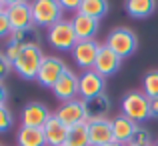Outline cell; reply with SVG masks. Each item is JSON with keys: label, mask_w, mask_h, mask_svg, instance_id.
<instances>
[{"label": "cell", "mask_w": 158, "mask_h": 146, "mask_svg": "<svg viewBox=\"0 0 158 146\" xmlns=\"http://www.w3.org/2000/svg\"><path fill=\"white\" fill-rule=\"evenodd\" d=\"M120 110L132 122H144L146 118H150V98L142 90H130L124 94L122 102H120Z\"/></svg>", "instance_id": "6da1fadb"}, {"label": "cell", "mask_w": 158, "mask_h": 146, "mask_svg": "<svg viewBox=\"0 0 158 146\" xmlns=\"http://www.w3.org/2000/svg\"><path fill=\"white\" fill-rule=\"evenodd\" d=\"M44 60V54H42V48L40 46H24L20 50L18 58L12 62V68L16 70L20 78L24 80H34L36 74L40 70V64Z\"/></svg>", "instance_id": "7a4b0ae2"}, {"label": "cell", "mask_w": 158, "mask_h": 146, "mask_svg": "<svg viewBox=\"0 0 158 146\" xmlns=\"http://www.w3.org/2000/svg\"><path fill=\"white\" fill-rule=\"evenodd\" d=\"M104 44L116 54V56H120L124 60V58L132 56V54L136 52V48H138V38H136L134 30H130V28H126V26H118V28H112L110 30V34H108Z\"/></svg>", "instance_id": "3957f363"}, {"label": "cell", "mask_w": 158, "mask_h": 146, "mask_svg": "<svg viewBox=\"0 0 158 146\" xmlns=\"http://www.w3.org/2000/svg\"><path fill=\"white\" fill-rule=\"evenodd\" d=\"M32 8V20L34 26H44L50 28L52 24H56L58 20L64 18V10H62L58 0H32L30 2Z\"/></svg>", "instance_id": "277c9868"}, {"label": "cell", "mask_w": 158, "mask_h": 146, "mask_svg": "<svg viewBox=\"0 0 158 146\" xmlns=\"http://www.w3.org/2000/svg\"><path fill=\"white\" fill-rule=\"evenodd\" d=\"M46 38L54 50H72L74 44L78 42L70 18H62L50 28H46Z\"/></svg>", "instance_id": "5b68a950"}, {"label": "cell", "mask_w": 158, "mask_h": 146, "mask_svg": "<svg viewBox=\"0 0 158 146\" xmlns=\"http://www.w3.org/2000/svg\"><path fill=\"white\" fill-rule=\"evenodd\" d=\"M54 116L68 128H72V126H76V124H82V122L88 120L86 110H84V100H80V98L62 102L60 106H58V110L54 112Z\"/></svg>", "instance_id": "8992f818"}, {"label": "cell", "mask_w": 158, "mask_h": 146, "mask_svg": "<svg viewBox=\"0 0 158 146\" xmlns=\"http://www.w3.org/2000/svg\"><path fill=\"white\" fill-rule=\"evenodd\" d=\"M64 70H66V64L60 56H52V54L46 56V54H44V60H42V64H40L38 74H36V82H40V84L46 86V88H52L58 82V78L64 74Z\"/></svg>", "instance_id": "52a82bcc"}, {"label": "cell", "mask_w": 158, "mask_h": 146, "mask_svg": "<svg viewBox=\"0 0 158 146\" xmlns=\"http://www.w3.org/2000/svg\"><path fill=\"white\" fill-rule=\"evenodd\" d=\"M104 88H106V78L100 76L94 68L82 70V74L78 76V96H80V100L98 96L104 92Z\"/></svg>", "instance_id": "ba28073f"}, {"label": "cell", "mask_w": 158, "mask_h": 146, "mask_svg": "<svg viewBox=\"0 0 158 146\" xmlns=\"http://www.w3.org/2000/svg\"><path fill=\"white\" fill-rule=\"evenodd\" d=\"M52 116V112L48 110V106L44 102L32 100V102L24 104L22 112H20V122L22 126H30V128H42L48 122V118Z\"/></svg>", "instance_id": "9c48e42d"}, {"label": "cell", "mask_w": 158, "mask_h": 146, "mask_svg": "<svg viewBox=\"0 0 158 146\" xmlns=\"http://www.w3.org/2000/svg\"><path fill=\"white\" fill-rule=\"evenodd\" d=\"M100 46H102V44H98L94 38H90V40H78V42L74 44V48L70 50V52H72L74 62H76V66H80L82 70L94 68V62H96V56H98Z\"/></svg>", "instance_id": "30bf717a"}, {"label": "cell", "mask_w": 158, "mask_h": 146, "mask_svg": "<svg viewBox=\"0 0 158 146\" xmlns=\"http://www.w3.org/2000/svg\"><path fill=\"white\" fill-rule=\"evenodd\" d=\"M6 16L10 20L12 32L14 30H28V28H36L34 20H32V8L30 2H20L14 6H6Z\"/></svg>", "instance_id": "8fae6325"}, {"label": "cell", "mask_w": 158, "mask_h": 146, "mask_svg": "<svg viewBox=\"0 0 158 146\" xmlns=\"http://www.w3.org/2000/svg\"><path fill=\"white\" fill-rule=\"evenodd\" d=\"M88 126L90 146H104L108 142H114L112 136V122L108 118H92L86 122Z\"/></svg>", "instance_id": "7c38bea8"}, {"label": "cell", "mask_w": 158, "mask_h": 146, "mask_svg": "<svg viewBox=\"0 0 158 146\" xmlns=\"http://www.w3.org/2000/svg\"><path fill=\"white\" fill-rule=\"evenodd\" d=\"M52 92H54V96L58 100H62V102L74 100L78 96V76L70 68H66L64 74L58 78V82L52 86Z\"/></svg>", "instance_id": "4fadbf2b"}, {"label": "cell", "mask_w": 158, "mask_h": 146, "mask_svg": "<svg viewBox=\"0 0 158 146\" xmlns=\"http://www.w3.org/2000/svg\"><path fill=\"white\" fill-rule=\"evenodd\" d=\"M120 64H122V58L116 56L106 44H102L100 50H98V56H96V62H94V70H96L100 76H112L120 70Z\"/></svg>", "instance_id": "5bb4252c"}, {"label": "cell", "mask_w": 158, "mask_h": 146, "mask_svg": "<svg viewBox=\"0 0 158 146\" xmlns=\"http://www.w3.org/2000/svg\"><path fill=\"white\" fill-rule=\"evenodd\" d=\"M70 22H72V28H74V32H76L78 40L94 38V34H96L98 28H100V20L90 18V16L80 14V12H74V16L70 18Z\"/></svg>", "instance_id": "9a60e30c"}, {"label": "cell", "mask_w": 158, "mask_h": 146, "mask_svg": "<svg viewBox=\"0 0 158 146\" xmlns=\"http://www.w3.org/2000/svg\"><path fill=\"white\" fill-rule=\"evenodd\" d=\"M44 138H46V146H64L66 144V136H68V126L60 122L56 116H50L48 122L42 126Z\"/></svg>", "instance_id": "2e32d148"}, {"label": "cell", "mask_w": 158, "mask_h": 146, "mask_svg": "<svg viewBox=\"0 0 158 146\" xmlns=\"http://www.w3.org/2000/svg\"><path fill=\"white\" fill-rule=\"evenodd\" d=\"M110 108H112V102H110V98H108L106 92L84 100V110H86L88 120H92V118H106V114L110 112ZM88 120H86V122H88Z\"/></svg>", "instance_id": "e0dca14e"}, {"label": "cell", "mask_w": 158, "mask_h": 146, "mask_svg": "<svg viewBox=\"0 0 158 146\" xmlns=\"http://www.w3.org/2000/svg\"><path fill=\"white\" fill-rule=\"evenodd\" d=\"M112 122V136H114V142H120L126 146L128 140H130V136L134 134V130L138 128V124L132 122L130 118H126L124 114H118L114 120H110Z\"/></svg>", "instance_id": "ac0fdd59"}, {"label": "cell", "mask_w": 158, "mask_h": 146, "mask_svg": "<svg viewBox=\"0 0 158 146\" xmlns=\"http://www.w3.org/2000/svg\"><path fill=\"white\" fill-rule=\"evenodd\" d=\"M124 10L130 14V18H148L156 10V0H124Z\"/></svg>", "instance_id": "d6986e66"}, {"label": "cell", "mask_w": 158, "mask_h": 146, "mask_svg": "<svg viewBox=\"0 0 158 146\" xmlns=\"http://www.w3.org/2000/svg\"><path fill=\"white\" fill-rule=\"evenodd\" d=\"M16 144L18 146H46L42 128H30V126H20L16 134Z\"/></svg>", "instance_id": "ffe728a7"}, {"label": "cell", "mask_w": 158, "mask_h": 146, "mask_svg": "<svg viewBox=\"0 0 158 146\" xmlns=\"http://www.w3.org/2000/svg\"><path fill=\"white\" fill-rule=\"evenodd\" d=\"M8 42L16 44V46H40V34L36 32V28H28V30H14L8 36Z\"/></svg>", "instance_id": "44dd1931"}, {"label": "cell", "mask_w": 158, "mask_h": 146, "mask_svg": "<svg viewBox=\"0 0 158 146\" xmlns=\"http://www.w3.org/2000/svg\"><path fill=\"white\" fill-rule=\"evenodd\" d=\"M78 12L90 16V18L100 20L102 16H106V12H108V0H82L80 10Z\"/></svg>", "instance_id": "7402d4cb"}, {"label": "cell", "mask_w": 158, "mask_h": 146, "mask_svg": "<svg viewBox=\"0 0 158 146\" xmlns=\"http://www.w3.org/2000/svg\"><path fill=\"white\" fill-rule=\"evenodd\" d=\"M64 146H90L88 126H86V122L68 128V136H66V144Z\"/></svg>", "instance_id": "603a6c76"}, {"label": "cell", "mask_w": 158, "mask_h": 146, "mask_svg": "<svg viewBox=\"0 0 158 146\" xmlns=\"http://www.w3.org/2000/svg\"><path fill=\"white\" fill-rule=\"evenodd\" d=\"M142 92L148 98H158V70H148L142 78Z\"/></svg>", "instance_id": "cb8c5ba5"}, {"label": "cell", "mask_w": 158, "mask_h": 146, "mask_svg": "<svg viewBox=\"0 0 158 146\" xmlns=\"http://www.w3.org/2000/svg\"><path fill=\"white\" fill-rule=\"evenodd\" d=\"M126 146H152V136L150 132L146 130V128L138 126L134 130V134L130 136V140H128Z\"/></svg>", "instance_id": "d4e9b609"}, {"label": "cell", "mask_w": 158, "mask_h": 146, "mask_svg": "<svg viewBox=\"0 0 158 146\" xmlns=\"http://www.w3.org/2000/svg\"><path fill=\"white\" fill-rule=\"evenodd\" d=\"M14 126V114L6 106H0V132H8Z\"/></svg>", "instance_id": "484cf974"}, {"label": "cell", "mask_w": 158, "mask_h": 146, "mask_svg": "<svg viewBox=\"0 0 158 146\" xmlns=\"http://www.w3.org/2000/svg\"><path fill=\"white\" fill-rule=\"evenodd\" d=\"M12 34V26H10V20L6 16V10H0V38L2 36H10Z\"/></svg>", "instance_id": "4316f807"}, {"label": "cell", "mask_w": 158, "mask_h": 146, "mask_svg": "<svg viewBox=\"0 0 158 146\" xmlns=\"http://www.w3.org/2000/svg\"><path fill=\"white\" fill-rule=\"evenodd\" d=\"M12 70H14V68H12V62L6 58V54H4V52H0V82L8 76Z\"/></svg>", "instance_id": "83f0119b"}, {"label": "cell", "mask_w": 158, "mask_h": 146, "mask_svg": "<svg viewBox=\"0 0 158 146\" xmlns=\"http://www.w3.org/2000/svg\"><path fill=\"white\" fill-rule=\"evenodd\" d=\"M62 6V10H72V12H78L80 10V4L82 0H58Z\"/></svg>", "instance_id": "f1b7e54d"}, {"label": "cell", "mask_w": 158, "mask_h": 146, "mask_svg": "<svg viewBox=\"0 0 158 146\" xmlns=\"http://www.w3.org/2000/svg\"><path fill=\"white\" fill-rule=\"evenodd\" d=\"M150 118H158V98H150Z\"/></svg>", "instance_id": "f546056e"}, {"label": "cell", "mask_w": 158, "mask_h": 146, "mask_svg": "<svg viewBox=\"0 0 158 146\" xmlns=\"http://www.w3.org/2000/svg\"><path fill=\"white\" fill-rule=\"evenodd\" d=\"M6 100H8V90H6V86L0 82V106H6Z\"/></svg>", "instance_id": "4dcf8cb0"}, {"label": "cell", "mask_w": 158, "mask_h": 146, "mask_svg": "<svg viewBox=\"0 0 158 146\" xmlns=\"http://www.w3.org/2000/svg\"><path fill=\"white\" fill-rule=\"evenodd\" d=\"M4 6H14V4H20V2H28V0H2Z\"/></svg>", "instance_id": "1f68e13d"}, {"label": "cell", "mask_w": 158, "mask_h": 146, "mask_svg": "<svg viewBox=\"0 0 158 146\" xmlns=\"http://www.w3.org/2000/svg\"><path fill=\"white\" fill-rule=\"evenodd\" d=\"M104 146H124V144H120V142H108V144H104Z\"/></svg>", "instance_id": "d6a6232c"}, {"label": "cell", "mask_w": 158, "mask_h": 146, "mask_svg": "<svg viewBox=\"0 0 158 146\" xmlns=\"http://www.w3.org/2000/svg\"><path fill=\"white\" fill-rule=\"evenodd\" d=\"M4 8H6V6H4V2H2V0H0V10H4Z\"/></svg>", "instance_id": "836d02e7"}, {"label": "cell", "mask_w": 158, "mask_h": 146, "mask_svg": "<svg viewBox=\"0 0 158 146\" xmlns=\"http://www.w3.org/2000/svg\"><path fill=\"white\" fill-rule=\"evenodd\" d=\"M152 146H158V140H156V142H154V144H152Z\"/></svg>", "instance_id": "e575fe53"}, {"label": "cell", "mask_w": 158, "mask_h": 146, "mask_svg": "<svg viewBox=\"0 0 158 146\" xmlns=\"http://www.w3.org/2000/svg\"><path fill=\"white\" fill-rule=\"evenodd\" d=\"M0 146H2V144H0Z\"/></svg>", "instance_id": "d590c367"}]
</instances>
